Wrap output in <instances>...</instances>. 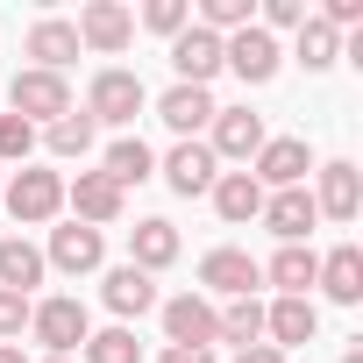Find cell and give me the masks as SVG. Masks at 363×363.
<instances>
[{
	"mask_svg": "<svg viewBox=\"0 0 363 363\" xmlns=\"http://www.w3.org/2000/svg\"><path fill=\"white\" fill-rule=\"evenodd\" d=\"M264 335H271V349H299V342L320 335V306L313 299H278V306H264Z\"/></svg>",
	"mask_w": 363,
	"mask_h": 363,
	"instance_id": "obj_17",
	"label": "cell"
},
{
	"mask_svg": "<svg viewBox=\"0 0 363 363\" xmlns=\"http://www.w3.org/2000/svg\"><path fill=\"white\" fill-rule=\"evenodd\" d=\"M306 171H313V150L299 143V135H264V150H257V186H278V193H292V186H306Z\"/></svg>",
	"mask_w": 363,
	"mask_h": 363,
	"instance_id": "obj_7",
	"label": "cell"
},
{
	"mask_svg": "<svg viewBox=\"0 0 363 363\" xmlns=\"http://www.w3.org/2000/svg\"><path fill=\"white\" fill-rule=\"evenodd\" d=\"M214 214H221L228 228L257 221V214H264V186H257L250 171H221V178H214Z\"/></svg>",
	"mask_w": 363,
	"mask_h": 363,
	"instance_id": "obj_20",
	"label": "cell"
},
{
	"mask_svg": "<svg viewBox=\"0 0 363 363\" xmlns=\"http://www.w3.org/2000/svg\"><path fill=\"white\" fill-rule=\"evenodd\" d=\"M278 57H285V50H278V36H264L257 22H250V29H235V36H221V65H228L242 86H271V79H278Z\"/></svg>",
	"mask_w": 363,
	"mask_h": 363,
	"instance_id": "obj_3",
	"label": "cell"
},
{
	"mask_svg": "<svg viewBox=\"0 0 363 363\" xmlns=\"http://www.w3.org/2000/svg\"><path fill=\"white\" fill-rule=\"evenodd\" d=\"M207 128H214V143H207L214 164H221V157H257V150H264V114H250V107H214Z\"/></svg>",
	"mask_w": 363,
	"mask_h": 363,
	"instance_id": "obj_14",
	"label": "cell"
},
{
	"mask_svg": "<svg viewBox=\"0 0 363 363\" xmlns=\"http://www.w3.org/2000/svg\"><path fill=\"white\" fill-rule=\"evenodd\" d=\"M0 193H8V171H0Z\"/></svg>",
	"mask_w": 363,
	"mask_h": 363,
	"instance_id": "obj_41",
	"label": "cell"
},
{
	"mask_svg": "<svg viewBox=\"0 0 363 363\" xmlns=\"http://www.w3.org/2000/svg\"><path fill=\"white\" fill-rule=\"evenodd\" d=\"M306 22V0H264V36L271 29H299Z\"/></svg>",
	"mask_w": 363,
	"mask_h": 363,
	"instance_id": "obj_35",
	"label": "cell"
},
{
	"mask_svg": "<svg viewBox=\"0 0 363 363\" xmlns=\"http://www.w3.org/2000/svg\"><path fill=\"white\" fill-rule=\"evenodd\" d=\"M0 200H8V214H15V221L43 228V221L65 207V178H57V171H43V164H22V171L8 178V193H0Z\"/></svg>",
	"mask_w": 363,
	"mask_h": 363,
	"instance_id": "obj_1",
	"label": "cell"
},
{
	"mask_svg": "<svg viewBox=\"0 0 363 363\" xmlns=\"http://www.w3.org/2000/svg\"><path fill=\"white\" fill-rule=\"evenodd\" d=\"M143 100H150V93H143V79H135V72H121V65H107V72L93 79V93H86V114H93V128H100V121L128 128V121L143 114Z\"/></svg>",
	"mask_w": 363,
	"mask_h": 363,
	"instance_id": "obj_5",
	"label": "cell"
},
{
	"mask_svg": "<svg viewBox=\"0 0 363 363\" xmlns=\"http://www.w3.org/2000/svg\"><path fill=\"white\" fill-rule=\"evenodd\" d=\"M29 57H36V72H65V65L79 57V29L57 22V15H43V22L29 29Z\"/></svg>",
	"mask_w": 363,
	"mask_h": 363,
	"instance_id": "obj_24",
	"label": "cell"
},
{
	"mask_svg": "<svg viewBox=\"0 0 363 363\" xmlns=\"http://www.w3.org/2000/svg\"><path fill=\"white\" fill-rule=\"evenodd\" d=\"M171 72H178V86H214V72H221V36L214 29H178L171 36Z\"/></svg>",
	"mask_w": 363,
	"mask_h": 363,
	"instance_id": "obj_9",
	"label": "cell"
},
{
	"mask_svg": "<svg viewBox=\"0 0 363 363\" xmlns=\"http://www.w3.org/2000/svg\"><path fill=\"white\" fill-rule=\"evenodd\" d=\"M164 335H171V349H214L221 342L214 335V299H200V292L164 299Z\"/></svg>",
	"mask_w": 363,
	"mask_h": 363,
	"instance_id": "obj_10",
	"label": "cell"
},
{
	"mask_svg": "<svg viewBox=\"0 0 363 363\" xmlns=\"http://www.w3.org/2000/svg\"><path fill=\"white\" fill-rule=\"evenodd\" d=\"M29 150H36V128H29L22 114H0V171H8V164H29Z\"/></svg>",
	"mask_w": 363,
	"mask_h": 363,
	"instance_id": "obj_31",
	"label": "cell"
},
{
	"mask_svg": "<svg viewBox=\"0 0 363 363\" xmlns=\"http://www.w3.org/2000/svg\"><path fill=\"white\" fill-rule=\"evenodd\" d=\"M79 356H86V363H143V342H135L128 328H100V335H86Z\"/></svg>",
	"mask_w": 363,
	"mask_h": 363,
	"instance_id": "obj_30",
	"label": "cell"
},
{
	"mask_svg": "<svg viewBox=\"0 0 363 363\" xmlns=\"http://www.w3.org/2000/svg\"><path fill=\"white\" fill-rule=\"evenodd\" d=\"M43 363H72V356H43Z\"/></svg>",
	"mask_w": 363,
	"mask_h": 363,
	"instance_id": "obj_40",
	"label": "cell"
},
{
	"mask_svg": "<svg viewBox=\"0 0 363 363\" xmlns=\"http://www.w3.org/2000/svg\"><path fill=\"white\" fill-rule=\"evenodd\" d=\"M128 264H135V271H164V264H178V228L157 221V214L135 221V228H128Z\"/></svg>",
	"mask_w": 363,
	"mask_h": 363,
	"instance_id": "obj_21",
	"label": "cell"
},
{
	"mask_svg": "<svg viewBox=\"0 0 363 363\" xmlns=\"http://www.w3.org/2000/svg\"><path fill=\"white\" fill-rule=\"evenodd\" d=\"M342 363H363V349H342Z\"/></svg>",
	"mask_w": 363,
	"mask_h": 363,
	"instance_id": "obj_39",
	"label": "cell"
},
{
	"mask_svg": "<svg viewBox=\"0 0 363 363\" xmlns=\"http://www.w3.org/2000/svg\"><path fill=\"white\" fill-rule=\"evenodd\" d=\"M313 207H320L328 221H356V207H363V171H356V164H320Z\"/></svg>",
	"mask_w": 363,
	"mask_h": 363,
	"instance_id": "obj_18",
	"label": "cell"
},
{
	"mask_svg": "<svg viewBox=\"0 0 363 363\" xmlns=\"http://www.w3.org/2000/svg\"><path fill=\"white\" fill-rule=\"evenodd\" d=\"M235 363H285V349H271V342H250V349H235Z\"/></svg>",
	"mask_w": 363,
	"mask_h": 363,
	"instance_id": "obj_36",
	"label": "cell"
},
{
	"mask_svg": "<svg viewBox=\"0 0 363 363\" xmlns=\"http://www.w3.org/2000/svg\"><path fill=\"white\" fill-rule=\"evenodd\" d=\"M200 29H214V36L250 29V0H207V8H200Z\"/></svg>",
	"mask_w": 363,
	"mask_h": 363,
	"instance_id": "obj_33",
	"label": "cell"
},
{
	"mask_svg": "<svg viewBox=\"0 0 363 363\" xmlns=\"http://www.w3.org/2000/svg\"><path fill=\"white\" fill-rule=\"evenodd\" d=\"M335 57H342V36H335L320 15H306V22H299V65H306V72H328Z\"/></svg>",
	"mask_w": 363,
	"mask_h": 363,
	"instance_id": "obj_28",
	"label": "cell"
},
{
	"mask_svg": "<svg viewBox=\"0 0 363 363\" xmlns=\"http://www.w3.org/2000/svg\"><path fill=\"white\" fill-rule=\"evenodd\" d=\"M278 242H306L313 235V221H320V207H313V193L306 186H292V193H264V214H257Z\"/></svg>",
	"mask_w": 363,
	"mask_h": 363,
	"instance_id": "obj_13",
	"label": "cell"
},
{
	"mask_svg": "<svg viewBox=\"0 0 363 363\" xmlns=\"http://www.w3.org/2000/svg\"><path fill=\"white\" fill-rule=\"evenodd\" d=\"M150 171H157V157H150V143H143V135H121V143L107 150V178H114L121 193H128V186H143Z\"/></svg>",
	"mask_w": 363,
	"mask_h": 363,
	"instance_id": "obj_27",
	"label": "cell"
},
{
	"mask_svg": "<svg viewBox=\"0 0 363 363\" xmlns=\"http://www.w3.org/2000/svg\"><path fill=\"white\" fill-rule=\"evenodd\" d=\"M157 114H164V128H171L178 143H193V135L214 121V93H207V86H171V93L157 100Z\"/></svg>",
	"mask_w": 363,
	"mask_h": 363,
	"instance_id": "obj_16",
	"label": "cell"
},
{
	"mask_svg": "<svg viewBox=\"0 0 363 363\" xmlns=\"http://www.w3.org/2000/svg\"><path fill=\"white\" fill-rule=\"evenodd\" d=\"M313 285H320V292H328L335 306H356V299H363V250H356V242L328 250V257H320V278H313Z\"/></svg>",
	"mask_w": 363,
	"mask_h": 363,
	"instance_id": "obj_19",
	"label": "cell"
},
{
	"mask_svg": "<svg viewBox=\"0 0 363 363\" xmlns=\"http://www.w3.org/2000/svg\"><path fill=\"white\" fill-rule=\"evenodd\" d=\"M43 143H50V157H86V150H93V114H79V107L57 114V121L43 128Z\"/></svg>",
	"mask_w": 363,
	"mask_h": 363,
	"instance_id": "obj_29",
	"label": "cell"
},
{
	"mask_svg": "<svg viewBox=\"0 0 363 363\" xmlns=\"http://www.w3.org/2000/svg\"><path fill=\"white\" fill-rule=\"evenodd\" d=\"M8 100H15V114L36 128V121H57V114H72V86H65V72H15V86H8Z\"/></svg>",
	"mask_w": 363,
	"mask_h": 363,
	"instance_id": "obj_4",
	"label": "cell"
},
{
	"mask_svg": "<svg viewBox=\"0 0 363 363\" xmlns=\"http://www.w3.org/2000/svg\"><path fill=\"white\" fill-rule=\"evenodd\" d=\"M22 328H29V299L22 292H0V342H15Z\"/></svg>",
	"mask_w": 363,
	"mask_h": 363,
	"instance_id": "obj_34",
	"label": "cell"
},
{
	"mask_svg": "<svg viewBox=\"0 0 363 363\" xmlns=\"http://www.w3.org/2000/svg\"><path fill=\"white\" fill-rule=\"evenodd\" d=\"M65 207H72V221L107 228V221H121V186H114L107 171H79L72 186H65Z\"/></svg>",
	"mask_w": 363,
	"mask_h": 363,
	"instance_id": "obj_11",
	"label": "cell"
},
{
	"mask_svg": "<svg viewBox=\"0 0 363 363\" xmlns=\"http://www.w3.org/2000/svg\"><path fill=\"white\" fill-rule=\"evenodd\" d=\"M43 250L36 242H22V235H8V242H0V292H22L29 299V285H43Z\"/></svg>",
	"mask_w": 363,
	"mask_h": 363,
	"instance_id": "obj_25",
	"label": "cell"
},
{
	"mask_svg": "<svg viewBox=\"0 0 363 363\" xmlns=\"http://www.w3.org/2000/svg\"><path fill=\"white\" fill-rule=\"evenodd\" d=\"M264 278L278 285V299H306V285L320 278V257H313L306 242H285V250H278V257L264 264Z\"/></svg>",
	"mask_w": 363,
	"mask_h": 363,
	"instance_id": "obj_22",
	"label": "cell"
},
{
	"mask_svg": "<svg viewBox=\"0 0 363 363\" xmlns=\"http://www.w3.org/2000/svg\"><path fill=\"white\" fill-rule=\"evenodd\" d=\"M29 328H36V342L50 349V356H72V349H86V335H93V313L79 306V299H43V306H29Z\"/></svg>",
	"mask_w": 363,
	"mask_h": 363,
	"instance_id": "obj_2",
	"label": "cell"
},
{
	"mask_svg": "<svg viewBox=\"0 0 363 363\" xmlns=\"http://www.w3.org/2000/svg\"><path fill=\"white\" fill-rule=\"evenodd\" d=\"M200 285L221 292V299H257L264 264H257L250 250H207V257H200Z\"/></svg>",
	"mask_w": 363,
	"mask_h": 363,
	"instance_id": "obj_6",
	"label": "cell"
},
{
	"mask_svg": "<svg viewBox=\"0 0 363 363\" xmlns=\"http://www.w3.org/2000/svg\"><path fill=\"white\" fill-rule=\"evenodd\" d=\"M100 257H107V235H100V228H86V221H65V228H50V250H43V264H57L65 278H86V271H100Z\"/></svg>",
	"mask_w": 363,
	"mask_h": 363,
	"instance_id": "obj_8",
	"label": "cell"
},
{
	"mask_svg": "<svg viewBox=\"0 0 363 363\" xmlns=\"http://www.w3.org/2000/svg\"><path fill=\"white\" fill-rule=\"evenodd\" d=\"M164 363H214V349H164Z\"/></svg>",
	"mask_w": 363,
	"mask_h": 363,
	"instance_id": "obj_37",
	"label": "cell"
},
{
	"mask_svg": "<svg viewBox=\"0 0 363 363\" xmlns=\"http://www.w3.org/2000/svg\"><path fill=\"white\" fill-rule=\"evenodd\" d=\"M143 29H157V36L193 29V0H150V8H143Z\"/></svg>",
	"mask_w": 363,
	"mask_h": 363,
	"instance_id": "obj_32",
	"label": "cell"
},
{
	"mask_svg": "<svg viewBox=\"0 0 363 363\" xmlns=\"http://www.w3.org/2000/svg\"><path fill=\"white\" fill-rule=\"evenodd\" d=\"M100 299H107L121 320H135V313H150V306H157V285H150V271L114 264V271H107V285H100Z\"/></svg>",
	"mask_w": 363,
	"mask_h": 363,
	"instance_id": "obj_23",
	"label": "cell"
},
{
	"mask_svg": "<svg viewBox=\"0 0 363 363\" xmlns=\"http://www.w3.org/2000/svg\"><path fill=\"white\" fill-rule=\"evenodd\" d=\"M214 178H221V164H214L207 143H178V150L164 157V186L186 193V200H193V193H214Z\"/></svg>",
	"mask_w": 363,
	"mask_h": 363,
	"instance_id": "obj_15",
	"label": "cell"
},
{
	"mask_svg": "<svg viewBox=\"0 0 363 363\" xmlns=\"http://www.w3.org/2000/svg\"><path fill=\"white\" fill-rule=\"evenodd\" d=\"M214 335H221V342H235V349L264 342V299H228V306L214 313Z\"/></svg>",
	"mask_w": 363,
	"mask_h": 363,
	"instance_id": "obj_26",
	"label": "cell"
},
{
	"mask_svg": "<svg viewBox=\"0 0 363 363\" xmlns=\"http://www.w3.org/2000/svg\"><path fill=\"white\" fill-rule=\"evenodd\" d=\"M72 29H79V50H100V57H114V50H128V36H135V15L121 8V0H93V8H86Z\"/></svg>",
	"mask_w": 363,
	"mask_h": 363,
	"instance_id": "obj_12",
	"label": "cell"
},
{
	"mask_svg": "<svg viewBox=\"0 0 363 363\" xmlns=\"http://www.w3.org/2000/svg\"><path fill=\"white\" fill-rule=\"evenodd\" d=\"M0 363H29V356H22V349H15V342H0Z\"/></svg>",
	"mask_w": 363,
	"mask_h": 363,
	"instance_id": "obj_38",
	"label": "cell"
}]
</instances>
